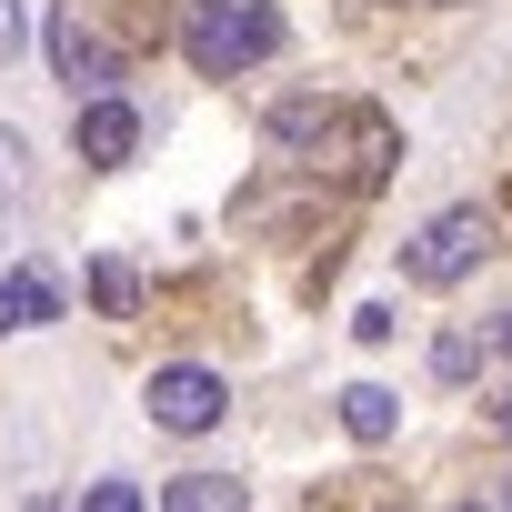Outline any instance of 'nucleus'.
I'll use <instances>...</instances> for the list:
<instances>
[{
  "label": "nucleus",
  "mask_w": 512,
  "mask_h": 512,
  "mask_svg": "<svg viewBox=\"0 0 512 512\" xmlns=\"http://www.w3.org/2000/svg\"><path fill=\"white\" fill-rule=\"evenodd\" d=\"M81 512H141V492H131V482H91V502H81Z\"/></svg>",
  "instance_id": "11"
},
{
  "label": "nucleus",
  "mask_w": 512,
  "mask_h": 512,
  "mask_svg": "<svg viewBox=\"0 0 512 512\" xmlns=\"http://www.w3.org/2000/svg\"><path fill=\"white\" fill-rule=\"evenodd\" d=\"M41 322H61V282L41 262H21L11 282H0V332H41Z\"/></svg>",
  "instance_id": "6"
},
{
  "label": "nucleus",
  "mask_w": 512,
  "mask_h": 512,
  "mask_svg": "<svg viewBox=\"0 0 512 512\" xmlns=\"http://www.w3.org/2000/svg\"><path fill=\"white\" fill-rule=\"evenodd\" d=\"M181 51H191V71L241 81L251 61H272V51H282V11H272V0H191Z\"/></svg>",
  "instance_id": "1"
},
{
  "label": "nucleus",
  "mask_w": 512,
  "mask_h": 512,
  "mask_svg": "<svg viewBox=\"0 0 512 512\" xmlns=\"http://www.w3.org/2000/svg\"><path fill=\"white\" fill-rule=\"evenodd\" d=\"M21 51V0H0V61Z\"/></svg>",
  "instance_id": "13"
},
{
  "label": "nucleus",
  "mask_w": 512,
  "mask_h": 512,
  "mask_svg": "<svg viewBox=\"0 0 512 512\" xmlns=\"http://www.w3.org/2000/svg\"><path fill=\"white\" fill-rule=\"evenodd\" d=\"M462 512H482V502H462Z\"/></svg>",
  "instance_id": "15"
},
{
  "label": "nucleus",
  "mask_w": 512,
  "mask_h": 512,
  "mask_svg": "<svg viewBox=\"0 0 512 512\" xmlns=\"http://www.w3.org/2000/svg\"><path fill=\"white\" fill-rule=\"evenodd\" d=\"M492 422H502V442H512V392H502V412H492Z\"/></svg>",
  "instance_id": "14"
},
{
  "label": "nucleus",
  "mask_w": 512,
  "mask_h": 512,
  "mask_svg": "<svg viewBox=\"0 0 512 512\" xmlns=\"http://www.w3.org/2000/svg\"><path fill=\"white\" fill-rule=\"evenodd\" d=\"M161 512H251V482H231V472H191V482L161 492Z\"/></svg>",
  "instance_id": "7"
},
{
  "label": "nucleus",
  "mask_w": 512,
  "mask_h": 512,
  "mask_svg": "<svg viewBox=\"0 0 512 512\" xmlns=\"http://www.w3.org/2000/svg\"><path fill=\"white\" fill-rule=\"evenodd\" d=\"M0 201H21V131H0Z\"/></svg>",
  "instance_id": "12"
},
{
  "label": "nucleus",
  "mask_w": 512,
  "mask_h": 512,
  "mask_svg": "<svg viewBox=\"0 0 512 512\" xmlns=\"http://www.w3.org/2000/svg\"><path fill=\"white\" fill-rule=\"evenodd\" d=\"M91 292H101V312H131V302H141V282H131V262H101V272H91Z\"/></svg>",
  "instance_id": "9"
},
{
  "label": "nucleus",
  "mask_w": 512,
  "mask_h": 512,
  "mask_svg": "<svg viewBox=\"0 0 512 512\" xmlns=\"http://www.w3.org/2000/svg\"><path fill=\"white\" fill-rule=\"evenodd\" d=\"M482 251H492V211H482V201H462V211H442V221L412 241V282H432V292H442V282H462V272L482 262Z\"/></svg>",
  "instance_id": "2"
},
{
  "label": "nucleus",
  "mask_w": 512,
  "mask_h": 512,
  "mask_svg": "<svg viewBox=\"0 0 512 512\" xmlns=\"http://www.w3.org/2000/svg\"><path fill=\"white\" fill-rule=\"evenodd\" d=\"M51 71L71 81V101H81V91H91V101H111V71H121V61H111V41H101V31H81V11H51Z\"/></svg>",
  "instance_id": "4"
},
{
  "label": "nucleus",
  "mask_w": 512,
  "mask_h": 512,
  "mask_svg": "<svg viewBox=\"0 0 512 512\" xmlns=\"http://www.w3.org/2000/svg\"><path fill=\"white\" fill-rule=\"evenodd\" d=\"M342 422H352V442H392V422H402V402H392L382 382H352V392H342Z\"/></svg>",
  "instance_id": "8"
},
{
  "label": "nucleus",
  "mask_w": 512,
  "mask_h": 512,
  "mask_svg": "<svg viewBox=\"0 0 512 512\" xmlns=\"http://www.w3.org/2000/svg\"><path fill=\"white\" fill-rule=\"evenodd\" d=\"M151 422L161 432H211L221 422V372H201V362H171V372H151Z\"/></svg>",
  "instance_id": "3"
},
{
  "label": "nucleus",
  "mask_w": 512,
  "mask_h": 512,
  "mask_svg": "<svg viewBox=\"0 0 512 512\" xmlns=\"http://www.w3.org/2000/svg\"><path fill=\"white\" fill-rule=\"evenodd\" d=\"M131 151H141L131 101H81V161H91V171H121Z\"/></svg>",
  "instance_id": "5"
},
{
  "label": "nucleus",
  "mask_w": 512,
  "mask_h": 512,
  "mask_svg": "<svg viewBox=\"0 0 512 512\" xmlns=\"http://www.w3.org/2000/svg\"><path fill=\"white\" fill-rule=\"evenodd\" d=\"M472 362H482V342H472V332H442V352H432V372H442V382H472Z\"/></svg>",
  "instance_id": "10"
}]
</instances>
